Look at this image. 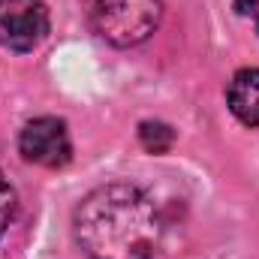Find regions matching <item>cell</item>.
I'll return each instance as SVG.
<instances>
[{
  "label": "cell",
  "instance_id": "7",
  "mask_svg": "<svg viewBox=\"0 0 259 259\" xmlns=\"http://www.w3.org/2000/svg\"><path fill=\"white\" fill-rule=\"evenodd\" d=\"M15 211H18V196H15V190H12V184L0 175V238H3L6 229L12 226Z\"/></svg>",
  "mask_w": 259,
  "mask_h": 259
},
{
  "label": "cell",
  "instance_id": "8",
  "mask_svg": "<svg viewBox=\"0 0 259 259\" xmlns=\"http://www.w3.org/2000/svg\"><path fill=\"white\" fill-rule=\"evenodd\" d=\"M235 9H238V15H244L256 27L259 33V0H235Z\"/></svg>",
  "mask_w": 259,
  "mask_h": 259
},
{
  "label": "cell",
  "instance_id": "3",
  "mask_svg": "<svg viewBox=\"0 0 259 259\" xmlns=\"http://www.w3.org/2000/svg\"><path fill=\"white\" fill-rule=\"evenodd\" d=\"M49 6L42 0H0V46L18 55L33 52L49 36Z\"/></svg>",
  "mask_w": 259,
  "mask_h": 259
},
{
  "label": "cell",
  "instance_id": "1",
  "mask_svg": "<svg viewBox=\"0 0 259 259\" xmlns=\"http://www.w3.org/2000/svg\"><path fill=\"white\" fill-rule=\"evenodd\" d=\"M72 235L91 259H157L166 241V217L142 187L109 181L75 205Z\"/></svg>",
  "mask_w": 259,
  "mask_h": 259
},
{
  "label": "cell",
  "instance_id": "4",
  "mask_svg": "<svg viewBox=\"0 0 259 259\" xmlns=\"http://www.w3.org/2000/svg\"><path fill=\"white\" fill-rule=\"evenodd\" d=\"M18 154L24 157V163L42 169H64L72 160V139L66 124L52 115L27 121L18 133Z\"/></svg>",
  "mask_w": 259,
  "mask_h": 259
},
{
  "label": "cell",
  "instance_id": "5",
  "mask_svg": "<svg viewBox=\"0 0 259 259\" xmlns=\"http://www.w3.org/2000/svg\"><path fill=\"white\" fill-rule=\"evenodd\" d=\"M226 106L244 127H259V66H244L232 75Z\"/></svg>",
  "mask_w": 259,
  "mask_h": 259
},
{
  "label": "cell",
  "instance_id": "6",
  "mask_svg": "<svg viewBox=\"0 0 259 259\" xmlns=\"http://www.w3.org/2000/svg\"><path fill=\"white\" fill-rule=\"evenodd\" d=\"M139 142L148 154H166L175 145V130L166 121H142L139 124Z\"/></svg>",
  "mask_w": 259,
  "mask_h": 259
},
{
  "label": "cell",
  "instance_id": "2",
  "mask_svg": "<svg viewBox=\"0 0 259 259\" xmlns=\"http://www.w3.org/2000/svg\"><path fill=\"white\" fill-rule=\"evenodd\" d=\"M163 21V0H94L91 24L115 49L145 42Z\"/></svg>",
  "mask_w": 259,
  "mask_h": 259
}]
</instances>
